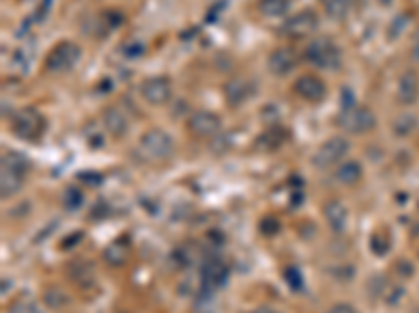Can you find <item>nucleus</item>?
Listing matches in <instances>:
<instances>
[{
  "label": "nucleus",
  "mask_w": 419,
  "mask_h": 313,
  "mask_svg": "<svg viewBox=\"0 0 419 313\" xmlns=\"http://www.w3.org/2000/svg\"><path fill=\"white\" fill-rule=\"evenodd\" d=\"M371 249H373V253H378V255H384L386 251H388V245L386 243H382V239H373V243H371Z\"/></svg>",
  "instance_id": "obj_32"
},
{
  "label": "nucleus",
  "mask_w": 419,
  "mask_h": 313,
  "mask_svg": "<svg viewBox=\"0 0 419 313\" xmlns=\"http://www.w3.org/2000/svg\"><path fill=\"white\" fill-rule=\"evenodd\" d=\"M382 3H390V0H382Z\"/></svg>",
  "instance_id": "obj_35"
},
{
  "label": "nucleus",
  "mask_w": 419,
  "mask_h": 313,
  "mask_svg": "<svg viewBox=\"0 0 419 313\" xmlns=\"http://www.w3.org/2000/svg\"><path fill=\"white\" fill-rule=\"evenodd\" d=\"M415 128H417V117H415V115H409V113L396 117V121H394V125H392L394 134H398V136H409Z\"/></svg>",
  "instance_id": "obj_25"
},
{
  "label": "nucleus",
  "mask_w": 419,
  "mask_h": 313,
  "mask_svg": "<svg viewBox=\"0 0 419 313\" xmlns=\"http://www.w3.org/2000/svg\"><path fill=\"white\" fill-rule=\"evenodd\" d=\"M327 313H357V309H355L351 303H337V305H333Z\"/></svg>",
  "instance_id": "obj_31"
},
{
  "label": "nucleus",
  "mask_w": 419,
  "mask_h": 313,
  "mask_svg": "<svg viewBox=\"0 0 419 313\" xmlns=\"http://www.w3.org/2000/svg\"><path fill=\"white\" fill-rule=\"evenodd\" d=\"M361 178H363V168L359 161H344L335 170V180L344 186H355L361 182Z\"/></svg>",
  "instance_id": "obj_18"
},
{
  "label": "nucleus",
  "mask_w": 419,
  "mask_h": 313,
  "mask_svg": "<svg viewBox=\"0 0 419 313\" xmlns=\"http://www.w3.org/2000/svg\"><path fill=\"white\" fill-rule=\"evenodd\" d=\"M353 7V0H327V13L333 17V19H344L348 15Z\"/></svg>",
  "instance_id": "obj_26"
},
{
  "label": "nucleus",
  "mask_w": 419,
  "mask_h": 313,
  "mask_svg": "<svg viewBox=\"0 0 419 313\" xmlns=\"http://www.w3.org/2000/svg\"><path fill=\"white\" fill-rule=\"evenodd\" d=\"M294 92L306 103H321L327 97V84L319 75L306 73V75H300L294 82Z\"/></svg>",
  "instance_id": "obj_9"
},
{
  "label": "nucleus",
  "mask_w": 419,
  "mask_h": 313,
  "mask_svg": "<svg viewBox=\"0 0 419 313\" xmlns=\"http://www.w3.org/2000/svg\"><path fill=\"white\" fill-rule=\"evenodd\" d=\"M404 21H407V15H400L396 21H392V23H396V30H394V26H392V28H390V32H388V36H390V38H396V36H398V34H400V32L407 28V23H404Z\"/></svg>",
  "instance_id": "obj_30"
},
{
  "label": "nucleus",
  "mask_w": 419,
  "mask_h": 313,
  "mask_svg": "<svg viewBox=\"0 0 419 313\" xmlns=\"http://www.w3.org/2000/svg\"><path fill=\"white\" fill-rule=\"evenodd\" d=\"M103 257L109 265L113 267H120L128 261V243L124 241H113L105 251H103Z\"/></svg>",
  "instance_id": "obj_20"
},
{
  "label": "nucleus",
  "mask_w": 419,
  "mask_h": 313,
  "mask_svg": "<svg viewBox=\"0 0 419 313\" xmlns=\"http://www.w3.org/2000/svg\"><path fill=\"white\" fill-rule=\"evenodd\" d=\"M122 50H124L126 59H141L147 48H145V42H141V40H130V42L124 44Z\"/></svg>",
  "instance_id": "obj_27"
},
{
  "label": "nucleus",
  "mask_w": 419,
  "mask_h": 313,
  "mask_svg": "<svg viewBox=\"0 0 419 313\" xmlns=\"http://www.w3.org/2000/svg\"><path fill=\"white\" fill-rule=\"evenodd\" d=\"M254 313H274V311H272V309H268V307H258Z\"/></svg>",
  "instance_id": "obj_34"
},
{
  "label": "nucleus",
  "mask_w": 419,
  "mask_h": 313,
  "mask_svg": "<svg viewBox=\"0 0 419 313\" xmlns=\"http://www.w3.org/2000/svg\"><path fill=\"white\" fill-rule=\"evenodd\" d=\"M138 92H141V97L149 105L162 107L172 99V82L166 75H153V77H147V80L138 86Z\"/></svg>",
  "instance_id": "obj_7"
},
{
  "label": "nucleus",
  "mask_w": 419,
  "mask_h": 313,
  "mask_svg": "<svg viewBox=\"0 0 419 313\" xmlns=\"http://www.w3.org/2000/svg\"><path fill=\"white\" fill-rule=\"evenodd\" d=\"M30 170V161L26 159V154L17 152V150H5L3 159H0V172H9V174H17L24 176Z\"/></svg>",
  "instance_id": "obj_15"
},
{
  "label": "nucleus",
  "mask_w": 419,
  "mask_h": 313,
  "mask_svg": "<svg viewBox=\"0 0 419 313\" xmlns=\"http://www.w3.org/2000/svg\"><path fill=\"white\" fill-rule=\"evenodd\" d=\"M229 280V267L223 259H207L203 270H201V282L205 290H216L225 286Z\"/></svg>",
  "instance_id": "obj_11"
},
{
  "label": "nucleus",
  "mask_w": 419,
  "mask_h": 313,
  "mask_svg": "<svg viewBox=\"0 0 419 313\" xmlns=\"http://www.w3.org/2000/svg\"><path fill=\"white\" fill-rule=\"evenodd\" d=\"M44 128L46 121L34 107L19 109L11 115V132L24 140H38L44 134Z\"/></svg>",
  "instance_id": "obj_4"
},
{
  "label": "nucleus",
  "mask_w": 419,
  "mask_h": 313,
  "mask_svg": "<svg viewBox=\"0 0 419 313\" xmlns=\"http://www.w3.org/2000/svg\"><path fill=\"white\" fill-rule=\"evenodd\" d=\"M252 94V86L241 80V77H235V80L225 84V99L231 107H239L241 103H245Z\"/></svg>",
  "instance_id": "obj_16"
},
{
  "label": "nucleus",
  "mask_w": 419,
  "mask_h": 313,
  "mask_svg": "<svg viewBox=\"0 0 419 313\" xmlns=\"http://www.w3.org/2000/svg\"><path fill=\"white\" fill-rule=\"evenodd\" d=\"M61 203L67 211H74V209H80V205L84 203V194L82 190L78 188H65L63 190V196H61Z\"/></svg>",
  "instance_id": "obj_24"
},
{
  "label": "nucleus",
  "mask_w": 419,
  "mask_h": 313,
  "mask_svg": "<svg viewBox=\"0 0 419 313\" xmlns=\"http://www.w3.org/2000/svg\"><path fill=\"white\" fill-rule=\"evenodd\" d=\"M319 28V19L313 11H300L283 23V34L290 38H306Z\"/></svg>",
  "instance_id": "obj_10"
},
{
  "label": "nucleus",
  "mask_w": 419,
  "mask_h": 313,
  "mask_svg": "<svg viewBox=\"0 0 419 313\" xmlns=\"http://www.w3.org/2000/svg\"><path fill=\"white\" fill-rule=\"evenodd\" d=\"M223 128V121L216 113L212 111H195L191 113V117L187 119V130L189 134H193L195 138H214Z\"/></svg>",
  "instance_id": "obj_8"
},
{
  "label": "nucleus",
  "mask_w": 419,
  "mask_h": 313,
  "mask_svg": "<svg viewBox=\"0 0 419 313\" xmlns=\"http://www.w3.org/2000/svg\"><path fill=\"white\" fill-rule=\"evenodd\" d=\"M24 176L17 174H9V172H0V196L3 199H11L15 196L21 186H24Z\"/></svg>",
  "instance_id": "obj_19"
},
{
  "label": "nucleus",
  "mask_w": 419,
  "mask_h": 313,
  "mask_svg": "<svg viewBox=\"0 0 419 313\" xmlns=\"http://www.w3.org/2000/svg\"><path fill=\"white\" fill-rule=\"evenodd\" d=\"M101 123H103V130L113 138H122L128 134V117L118 107H107L101 113Z\"/></svg>",
  "instance_id": "obj_14"
},
{
  "label": "nucleus",
  "mask_w": 419,
  "mask_h": 313,
  "mask_svg": "<svg viewBox=\"0 0 419 313\" xmlns=\"http://www.w3.org/2000/svg\"><path fill=\"white\" fill-rule=\"evenodd\" d=\"M69 278H72V280H74L76 284H80V286H89V284H93V280H95L93 265L84 263V261L74 263L72 270H69Z\"/></svg>",
  "instance_id": "obj_23"
},
{
  "label": "nucleus",
  "mask_w": 419,
  "mask_h": 313,
  "mask_svg": "<svg viewBox=\"0 0 419 313\" xmlns=\"http://www.w3.org/2000/svg\"><path fill=\"white\" fill-rule=\"evenodd\" d=\"M323 213H325V219H327V223H329V228L333 232H344L346 221H348V211L339 201H329L325 205Z\"/></svg>",
  "instance_id": "obj_17"
},
{
  "label": "nucleus",
  "mask_w": 419,
  "mask_h": 313,
  "mask_svg": "<svg viewBox=\"0 0 419 313\" xmlns=\"http://www.w3.org/2000/svg\"><path fill=\"white\" fill-rule=\"evenodd\" d=\"M296 65H298V57H296L294 48H290V46L277 48L268 57V69L274 75H288Z\"/></svg>",
  "instance_id": "obj_12"
},
{
  "label": "nucleus",
  "mask_w": 419,
  "mask_h": 313,
  "mask_svg": "<svg viewBox=\"0 0 419 313\" xmlns=\"http://www.w3.org/2000/svg\"><path fill=\"white\" fill-rule=\"evenodd\" d=\"M80 46L76 42H59L48 54H46V61H44V69L48 73H65L72 69L78 61H80Z\"/></svg>",
  "instance_id": "obj_5"
},
{
  "label": "nucleus",
  "mask_w": 419,
  "mask_h": 313,
  "mask_svg": "<svg viewBox=\"0 0 419 313\" xmlns=\"http://www.w3.org/2000/svg\"><path fill=\"white\" fill-rule=\"evenodd\" d=\"M411 57H413L415 63H419V40L415 42V46H413V50H411Z\"/></svg>",
  "instance_id": "obj_33"
},
{
  "label": "nucleus",
  "mask_w": 419,
  "mask_h": 313,
  "mask_svg": "<svg viewBox=\"0 0 419 313\" xmlns=\"http://www.w3.org/2000/svg\"><path fill=\"white\" fill-rule=\"evenodd\" d=\"M335 123L348 132V134H369L371 130H375L378 125V117L375 113L369 109V107H363V105H353V107H346L337 113L335 117Z\"/></svg>",
  "instance_id": "obj_2"
},
{
  "label": "nucleus",
  "mask_w": 419,
  "mask_h": 313,
  "mask_svg": "<svg viewBox=\"0 0 419 313\" xmlns=\"http://www.w3.org/2000/svg\"><path fill=\"white\" fill-rule=\"evenodd\" d=\"M290 9V0H258V11L264 17H281Z\"/></svg>",
  "instance_id": "obj_21"
},
{
  "label": "nucleus",
  "mask_w": 419,
  "mask_h": 313,
  "mask_svg": "<svg viewBox=\"0 0 419 313\" xmlns=\"http://www.w3.org/2000/svg\"><path fill=\"white\" fill-rule=\"evenodd\" d=\"M136 152L147 163L168 161L170 156L174 154V140H172V136L168 132H164L160 128H151L141 138H138Z\"/></svg>",
  "instance_id": "obj_1"
},
{
  "label": "nucleus",
  "mask_w": 419,
  "mask_h": 313,
  "mask_svg": "<svg viewBox=\"0 0 419 313\" xmlns=\"http://www.w3.org/2000/svg\"><path fill=\"white\" fill-rule=\"evenodd\" d=\"M9 313H40V309H38V305L34 301L21 299V301H17V303L11 305Z\"/></svg>",
  "instance_id": "obj_28"
},
{
  "label": "nucleus",
  "mask_w": 419,
  "mask_h": 313,
  "mask_svg": "<svg viewBox=\"0 0 419 313\" xmlns=\"http://www.w3.org/2000/svg\"><path fill=\"white\" fill-rule=\"evenodd\" d=\"M351 150V142H348L344 136H333L329 138L327 142H323L319 146V150L315 152V159L313 163L317 168H329V165H335L339 163L344 156Z\"/></svg>",
  "instance_id": "obj_6"
},
{
  "label": "nucleus",
  "mask_w": 419,
  "mask_h": 313,
  "mask_svg": "<svg viewBox=\"0 0 419 313\" xmlns=\"http://www.w3.org/2000/svg\"><path fill=\"white\" fill-rule=\"evenodd\" d=\"M42 301H44V305H46L48 309L57 311V309H63V307H67V305H69V294H67L63 288L50 286V288H46V290H44Z\"/></svg>",
  "instance_id": "obj_22"
},
{
  "label": "nucleus",
  "mask_w": 419,
  "mask_h": 313,
  "mask_svg": "<svg viewBox=\"0 0 419 313\" xmlns=\"http://www.w3.org/2000/svg\"><path fill=\"white\" fill-rule=\"evenodd\" d=\"M396 99L400 105H413L419 99V75L415 71H404L398 77Z\"/></svg>",
  "instance_id": "obj_13"
},
{
  "label": "nucleus",
  "mask_w": 419,
  "mask_h": 313,
  "mask_svg": "<svg viewBox=\"0 0 419 313\" xmlns=\"http://www.w3.org/2000/svg\"><path fill=\"white\" fill-rule=\"evenodd\" d=\"M306 61L313 63L319 69H337L342 63V50L331 38H317L313 40L306 50Z\"/></svg>",
  "instance_id": "obj_3"
},
{
  "label": "nucleus",
  "mask_w": 419,
  "mask_h": 313,
  "mask_svg": "<svg viewBox=\"0 0 419 313\" xmlns=\"http://www.w3.org/2000/svg\"><path fill=\"white\" fill-rule=\"evenodd\" d=\"M286 278H288V282H290V286H292L294 290H300V288L304 286V284H302V276H300L298 270H288Z\"/></svg>",
  "instance_id": "obj_29"
}]
</instances>
